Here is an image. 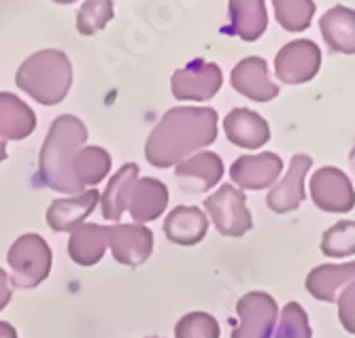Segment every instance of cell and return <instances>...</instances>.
<instances>
[{
  "mask_svg": "<svg viewBox=\"0 0 355 338\" xmlns=\"http://www.w3.org/2000/svg\"><path fill=\"white\" fill-rule=\"evenodd\" d=\"M313 160L309 155H294L292 164H289L287 175L268 192L266 205L270 211L283 215L292 213L300 207V202L304 200V177L311 171Z\"/></svg>",
  "mask_w": 355,
  "mask_h": 338,
  "instance_id": "14",
  "label": "cell"
},
{
  "mask_svg": "<svg viewBox=\"0 0 355 338\" xmlns=\"http://www.w3.org/2000/svg\"><path fill=\"white\" fill-rule=\"evenodd\" d=\"M175 338H219V323L213 315L202 311L187 313L177 321Z\"/></svg>",
  "mask_w": 355,
  "mask_h": 338,
  "instance_id": "30",
  "label": "cell"
},
{
  "mask_svg": "<svg viewBox=\"0 0 355 338\" xmlns=\"http://www.w3.org/2000/svg\"><path fill=\"white\" fill-rule=\"evenodd\" d=\"M168 207V187L153 177L137 179L130 200H128V211L137 223H147L157 219Z\"/></svg>",
  "mask_w": 355,
  "mask_h": 338,
  "instance_id": "17",
  "label": "cell"
},
{
  "mask_svg": "<svg viewBox=\"0 0 355 338\" xmlns=\"http://www.w3.org/2000/svg\"><path fill=\"white\" fill-rule=\"evenodd\" d=\"M311 198L321 211L328 213H349L355 207L351 179L334 166H324L313 173Z\"/></svg>",
  "mask_w": 355,
  "mask_h": 338,
  "instance_id": "9",
  "label": "cell"
},
{
  "mask_svg": "<svg viewBox=\"0 0 355 338\" xmlns=\"http://www.w3.org/2000/svg\"><path fill=\"white\" fill-rule=\"evenodd\" d=\"M109 241V226L98 223H81L71 232L69 255L79 266L98 264L107 251Z\"/></svg>",
  "mask_w": 355,
  "mask_h": 338,
  "instance_id": "21",
  "label": "cell"
},
{
  "mask_svg": "<svg viewBox=\"0 0 355 338\" xmlns=\"http://www.w3.org/2000/svg\"><path fill=\"white\" fill-rule=\"evenodd\" d=\"M137 179H139V164L135 162L123 164L109 179V185L105 187V194L101 196L105 219H111V221L121 219V213L128 209V200H130Z\"/></svg>",
  "mask_w": 355,
  "mask_h": 338,
  "instance_id": "23",
  "label": "cell"
},
{
  "mask_svg": "<svg viewBox=\"0 0 355 338\" xmlns=\"http://www.w3.org/2000/svg\"><path fill=\"white\" fill-rule=\"evenodd\" d=\"M3 160H7V145L0 141V162H3Z\"/></svg>",
  "mask_w": 355,
  "mask_h": 338,
  "instance_id": "33",
  "label": "cell"
},
{
  "mask_svg": "<svg viewBox=\"0 0 355 338\" xmlns=\"http://www.w3.org/2000/svg\"><path fill=\"white\" fill-rule=\"evenodd\" d=\"M321 251L330 257H347L355 253V221H340L324 232Z\"/></svg>",
  "mask_w": 355,
  "mask_h": 338,
  "instance_id": "29",
  "label": "cell"
},
{
  "mask_svg": "<svg viewBox=\"0 0 355 338\" xmlns=\"http://www.w3.org/2000/svg\"><path fill=\"white\" fill-rule=\"evenodd\" d=\"M111 171V155L103 147H83L73 162V177L83 189L87 185H98Z\"/></svg>",
  "mask_w": 355,
  "mask_h": 338,
  "instance_id": "25",
  "label": "cell"
},
{
  "mask_svg": "<svg viewBox=\"0 0 355 338\" xmlns=\"http://www.w3.org/2000/svg\"><path fill=\"white\" fill-rule=\"evenodd\" d=\"M355 277V264H324L313 268L306 277V291L321 302H334L338 291L353 283Z\"/></svg>",
  "mask_w": 355,
  "mask_h": 338,
  "instance_id": "22",
  "label": "cell"
},
{
  "mask_svg": "<svg viewBox=\"0 0 355 338\" xmlns=\"http://www.w3.org/2000/svg\"><path fill=\"white\" fill-rule=\"evenodd\" d=\"M321 66V51L309 39H296L279 49L275 58V73L281 83L300 85L311 81Z\"/></svg>",
  "mask_w": 355,
  "mask_h": 338,
  "instance_id": "7",
  "label": "cell"
},
{
  "mask_svg": "<svg viewBox=\"0 0 355 338\" xmlns=\"http://www.w3.org/2000/svg\"><path fill=\"white\" fill-rule=\"evenodd\" d=\"M0 338H17L15 328L7 321H0Z\"/></svg>",
  "mask_w": 355,
  "mask_h": 338,
  "instance_id": "32",
  "label": "cell"
},
{
  "mask_svg": "<svg viewBox=\"0 0 355 338\" xmlns=\"http://www.w3.org/2000/svg\"><path fill=\"white\" fill-rule=\"evenodd\" d=\"M149 338H157V336H149Z\"/></svg>",
  "mask_w": 355,
  "mask_h": 338,
  "instance_id": "34",
  "label": "cell"
},
{
  "mask_svg": "<svg viewBox=\"0 0 355 338\" xmlns=\"http://www.w3.org/2000/svg\"><path fill=\"white\" fill-rule=\"evenodd\" d=\"M175 177L183 192L202 194L215 187L223 177V162L213 151H200L177 164Z\"/></svg>",
  "mask_w": 355,
  "mask_h": 338,
  "instance_id": "12",
  "label": "cell"
},
{
  "mask_svg": "<svg viewBox=\"0 0 355 338\" xmlns=\"http://www.w3.org/2000/svg\"><path fill=\"white\" fill-rule=\"evenodd\" d=\"M101 202V192L92 187L73 198H58L47 209V223L53 232H73Z\"/></svg>",
  "mask_w": 355,
  "mask_h": 338,
  "instance_id": "16",
  "label": "cell"
},
{
  "mask_svg": "<svg viewBox=\"0 0 355 338\" xmlns=\"http://www.w3.org/2000/svg\"><path fill=\"white\" fill-rule=\"evenodd\" d=\"M230 81L239 94L249 100H255V103H268V100L279 96V85L270 81L268 64L264 58L251 56L241 60L234 66Z\"/></svg>",
  "mask_w": 355,
  "mask_h": 338,
  "instance_id": "13",
  "label": "cell"
},
{
  "mask_svg": "<svg viewBox=\"0 0 355 338\" xmlns=\"http://www.w3.org/2000/svg\"><path fill=\"white\" fill-rule=\"evenodd\" d=\"M113 257L123 266H141L153 251V232L141 223L109 226V241Z\"/></svg>",
  "mask_w": 355,
  "mask_h": 338,
  "instance_id": "10",
  "label": "cell"
},
{
  "mask_svg": "<svg viewBox=\"0 0 355 338\" xmlns=\"http://www.w3.org/2000/svg\"><path fill=\"white\" fill-rule=\"evenodd\" d=\"M217 139V111L209 107H175L155 124L145 143V158L155 168L181 164Z\"/></svg>",
  "mask_w": 355,
  "mask_h": 338,
  "instance_id": "1",
  "label": "cell"
},
{
  "mask_svg": "<svg viewBox=\"0 0 355 338\" xmlns=\"http://www.w3.org/2000/svg\"><path fill=\"white\" fill-rule=\"evenodd\" d=\"M87 141V128L75 115H60L45 137L39 153V179L53 192L81 194L73 177V162Z\"/></svg>",
  "mask_w": 355,
  "mask_h": 338,
  "instance_id": "2",
  "label": "cell"
},
{
  "mask_svg": "<svg viewBox=\"0 0 355 338\" xmlns=\"http://www.w3.org/2000/svg\"><path fill=\"white\" fill-rule=\"evenodd\" d=\"M209 219L198 207H177L164 219V234L175 245L191 247L205 241Z\"/></svg>",
  "mask_w": 355,
  "mask_h": 338,
  "instance_id": "19",
  "label": "cell"
},
{
  "mask_svg": "<svg viewBox=\"0 0 355 338\" xmlns=\"http://www.w3.org/2000/svg\"><path fill=\"white\" fill-rule=\"evenodd\" d=\"M7 260L13 270V285L17 289H32L49 277L53 255L43 236L24 234L11 245Z\"/></svg>",
  "mask_w": 355,
  "mask_h": 338,
  "instance_id": "4",
  "label": "cell"
},
{
  "mask_svg": "<svg viewBox=\"0 0 355 338\" xmlns=\"http://www.w3.org/2000/svg\"><path fill=\"white\" fill-rule=\"evenodd\" d=\"M236 313L239 323L232 330V338H272L279 319V307L272 296L249 291L239 300Z\"/></svg>",
  "mask_w": 355,
  "mask_h": 338,
  "instance_id": "6",
  "label": "cell"
},
{
  "mask_svg": "<svg viewBox=\"0 0 355 338\" xmlns=\"http://www.w3.org/2000/svg\"><path fill=\"white\" fill-rule=\"evenodd\" d=\"M321 35L332 51L353 56L355 53V13L343 5L330 9L319 19Z\"/></svg>",
  "mask_w": 355,
  "mask_h": 338,
  "instance_id": "24",
  "label": "cell"
},
{
  "mask_svg": "<svg viewBox=\"0 0 355 338\" xmlns=\"http://www.w3.org/2000/svg\"><path fill=\"white\" fill-rule=\"evenodd\" d=\"M223 128L228 141L243 149H262L270 141L268 121L249 109H232L223 119Z\"/></svg>",
  "mask_w": 355,
  "mask_h": 338,
  "instance_id": "15",
  "label": "cell"
},
{
  "mask_svg": "<svg viewBox=\"0 0 355 338\" xmlns=\"http://www.w3.org/2000/svg\"><path fill=\"white\" fill-rule=\"evenodd\" d=\"M113 19V3L111 0H87L81 5L77 15V30L83 37H92L101 32Z\"/></svg>",
  "mask_w": 355,
  "mask_h": 338,
  "instance_id": "27",
  "label": "cell"
},
{
  "mask_svg": "<svg viewBox=\"0 0 355 338\" xmlns=\"http://www.w3.org/2000/svg\"><path fill=\"white\" fill-rule=\"evenodd\" d=\"M268 26L264 0H232L230 26L223 28V35H234L243 41H257Z\"/></svg>",
  "mask_w": 355,
  "mask_h": 338,
  "instance_id": "20",
  "label": "cell"
},
{
  "mask_svg": "<svg viewBox=\"0 0 355 338\" xmlns=\"http://www.w3.org/2000/svg\"><path fill=\"white\" fill-rule=\"evenodd\" d=\"M281 173L283 160L270 151L257 155H243L230 166V179L241 189H266L277 183Z\"/></svg>",
  "mask_w": 355,
  "mask_h": 338,
  "instance_id": "11",
  "label": "cell"
},
{
  "mask_svg": "<svg viewBox=\"0 0 355 338\" xmlns=\"http://www.w3.org/2000/svg\"><path fill=\"white\" fill-rule=\"evenodd\" d=\"M272 9L281 28L287 32H302L311 26L315 3L313 0H275Z\"/></svg>",
  "mask_w": 355,
  "mask_h": 338,
  "instance_id": "26",
  "label": "cell"
},
{
  "mask_svg": "<svg viewBox=\"0 0 355 338\" xmlns=\"http://www.w3.org/2000/svg\"><path fill=\"white\" fill-rule=\"evenodd\" d=\"M15 83L37 103L51 107L67 98L73 83V66L60 49H43L21 62Z\"/></svg>",
  "mask_w": 355,
  "mask_h": 338,
  "instance_id": "3",
  "label": "cell"
},
{
  "mask_svg": "<svg viewBox=\"0 0 355 338\" xmlns=\"http://www.w3.org/2000/svg\"><path fill=\"white\" fill-rule=\"evenodd\" d=\"M37 128V115L21 98L11 92H0V141L28 139Z\"/></svg>",
  "mask_w": 355,
  "mask_h": 338,
  "instance_id": "18",
  "label": "cell"
},
{
  "mask_svg": "<svg viewBox=\"0 0 355 338\" xmlns=\"http://www.w3.org/2000/svg\"><path fill=\"white\" fill-rule=\"evenodd\" d=\"M205 209L209 211L221 236L236 239V236H243L253 228L251 211L247 209V198L234 185H221L205 200Z\"/></svg>",
  "mask_w": 355,
  "mask_h": 338,
  "instance_id": "5",
  "label": "cell"
},
{
  "mask_svg": "<svg viewBox=\"0 0 355 338\" xmlns=\"http://www.w3.org/2000/svg\"><path fill=\"white\" fill-rule=\"evenodd\" d=\"M221 83L223 73L219 66L196 58L173 75L171 90L177 100H211L219 92Z\"/></svg>",
  "mask_w": 355,
  "mask_h": 338,
  "instance_id": "8",
  "label": "cell"
},
{
  "mask_svg": "<svg viewBox=\"0 0 355 338\" xmlns=\"http://www.w3.org/2000/svg\"><path fill=\"white\" fill-rule=\"evenodd\" d=\"M277 321L279 326L275 328V338H313L309 315L298 302L285 304Z\"/></svg>",
  "mask_w": 355,
  "mask_h": 338,
  "instance_id": "28",
  "label": "cell"
},
{
  "mask_svg": "<svg viewBox=\"0 0 355 338\" xmlns=\"http://www.w3.org/2000/svg\"><path fill=\"white\" fill-rule=\"evenodd\" d=\"M11 291H13V287H11V279L7 277V273L3 268H0V311H3L7 304L11 302Z\"/></svg>",
  "mask_w": 355,
  "mask_h": 338,
  "instance_id": "31",
  "label": "cell"
}]
</instances>
